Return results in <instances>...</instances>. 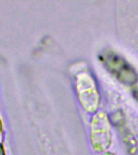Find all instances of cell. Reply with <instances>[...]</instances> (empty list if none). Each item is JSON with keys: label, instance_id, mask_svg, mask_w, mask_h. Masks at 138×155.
Wrapping results in <instances>:
<instances>
[{"label": "cell", "instance_id": "cell-4", "mask_svg": "<svg viewBox=\"0 0 138 155\" xmlns=\"http://www.w3.org/2000/svg\"><path fill=\"white\" fill-rule=\"evenodd\" d=\"M133 95L136 98V99L138 101V89L134 90V91H133Z\"/></svg>", "mask_w": 138, "mask_h": 155}, {"label": "cell", "instance_id": "cell-1", "mask_svg": "<svg viewBox=\"0 0 138 155\" xmlns=\"http://www.w3.org/2000/svg\"><path fill=\"white\" fill-rule=\"evenodd\" d=\"M76 90L85 111L94 113L99 108L100 97L96 82L90 73L82 71L76 76Z\"/></svg>", "mask_w": 138, "mask_h": 155}, {"label": "cell", "instance_id": "cell-2", "mask_svg": "<svg viewBox=\"0 0 138 155\" xmlns=\"http://www.w3.org/2000/svg\"><path fill=\"white\" fill-rule=\"evenodd\" d=\"M100 60L107 70L123 84L133 85L137 82V73L122 57L115 52L107 51L100 57Z\"/></svg>", "mask_w": 138, "mask_h": 155}, {"label": "cell", "instance_id": "cell-5", "mask_svg": "<svg viewBox=\"0 0 138 155\" xmlns=\"http://www.w3.org/2000/svg\"><path fill=\"white\" fill-rule=\"evenodd\" d=\"M101 155H115L114 153H110V152H106V153H104L103 154Z\"/></svg>", "mask_w": 138, "mask_h": 155}, {"label": "cell", "instance_id": "cell-3", "mask_svg": "<svg viewBox=\"0 0 138 155\" xmlns=\"http://www.w3.org/2000/svg\"><path fill=\"white\" fill-rule=\"evenodd\" d=\"M111 128L108 116L104 111L93 116L90 123V142L96 152H104L111 146Z\"/></svg>", "mask_w": 138, "mask_h": 155}]
</instances>
